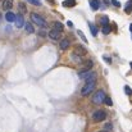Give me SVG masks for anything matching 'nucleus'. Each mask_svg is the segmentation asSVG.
Here are the masks:
<instances>
[{
  "label": "nucleus",
  "instance_id": "31",
  "mask_svg": "<svg viewBox=\"0 0 132 132\" xmlns=\"http://www.w3.org/2000/svg\"><path fill=\"white\" fill-rule=\"evenodd\" d=\"M130 65H131V68H132V62H131V64H130Z\"/></svg>",
  "mask_w": 132,
  "mask_h": 132
},
{
  "label": "nucleus",
  "instance_id": "3",
  "mask_svg": "<svg viewBox=\"0 0 132 132\" xmlns=\"http://www.w3.org/2000/svg\"><path fill=\"white\" fill-rule=\"evenodd\" d=\"M104 99H105V92H104L103 90H99V91H96V94L94 95L92 103H94V104H101V103H104Z\"/></svg>",
  "mask_w": 132,
  "mask_h": 132
},
{
  "label": "nucleus",
  "instance_id": "1",
  "mask_svg": "<svg viewBox=\"0 0 132 132\" xmlns=\"http://www.w3.org/2000/svg\"><path fill=\"white\" fill-rule=\"evenodd\" d=\"M95 86H96V78H90V80H87L86 84H85V86L81 90V95H82V96L90 95V94L94 91Z\"/></svg>",
  "mask_w": 132,
  "mask_h": 132
},
{
  "label": "nucleus",
  "instance_id": "32",
  "mask_svg": "<svg viewBox=\"0 0 132 132\" xmlns=\"http://www.w3.org/2000/svg\"><path fill=\"white\" fill-rule=\"evenodd\" d=\"M0 21H1V14H0Z\"/></svg>",
  "mask_w": 132,
  "mask_h": 132
},
{
  "label": "nucleus",
  "instance_id": "17",
  "mask_svg": "<svg viewBox=\"0 0 132 132\" xmlns=\"http://www.w3.org/2000/svg\"><path fill=\"white\" fill-rule=\"evenodd\" d=\"M91 67H92V60H86L84 63V69L82 71H90Z\"/></svg>",
  "mask_w": 132,
  "mask_h": 132
},
{
  "label": "nucleus",
  "instance_id": "11",
  "mask_svg": "<svg viewBox=\"0 0 132 132\" xmlns=\"http://www.w3.org/2000/svg\"><path fill=\"white\" fill-rule=\"evenodd\" d=\"M53 28L55 31H58V32H62L64 30V27H63V24L60 22H53Z\"/></svg>",
  "mask_w": 132,
  "mask_h": 132
},
{
  "label": "nucleus",
  "instance_id": "10",
  "mask_svg": "<svg viewBox=\"0 0 132 132\" xmlns=\"http://www.w3.org/2000/svg\"><path fill=\"white\" fill-rule=\"evenodd\" d=\"M59 46H60L62 50H67V49L69 47V40H68V39H63V40H60Z\"/></svg>",
  "mask_w": 132,
  "mask_h": 132
},
{
  "label": "nucleus",
  "instance_id": "13",
  "mask_svg": "<svg viewBox=\"0 0 132 132\" xmlns=\"http://www.w3.org/2000/svg\"><path fill=\"white\" fill-rule=\"evenodd\" d=\"M125 12H126L127 14H130L132 12V0H128L127 4L125 5Z\"/></svg>",
  "mask_w": 132,
  "mask_h": 132
},
{
  "label": "nucleus",
  "instance_id": "30",
  "mask_svg": "<svg viewBox=\"0 0 132 132\" xmlns=\"http://www.w3.org/2000/svg\"><path fill=\"white\" fill-rule=\"evenodd\" d=\"M130 30H131V32H132V23L130 24Z\"/></svg>",
  "mask_w": 132,
  "mask_h": 132
},
{
  "label": "nucleus",
  "instance_id": "7",
  "mask_svg": "<svg viewBox=\"0 0 132 132\" xmlns=\"http://www.w3.org/2000/svg\"><path fill=\"white\" fill-rule=\"evenodd\" d=\"M49 37H50L51 40L58 41V40H60V32H58V31H55V30H51V31L49 32Z\"/></svg>",
  "mask_w": 132,
  "mask_h": 132
},
{
  "label": "nucleus",
  "instance_id": "20",
  "mask_svg": "<svg viewBox=\"0 0 132 132\" xmlns=\"http://www.w3.org/2000/svg\"><path fill=\"white\" fill-rule=\"evenodd\" d=\"M18 8H19V12H21L22 14H24V13L27 12V9H26V5H24L23 3H19V5H18Z\"/></svg>",
  "mask_w": 132,
  "mask_h": 132
},
{
  "label": "nucleus",
  "instance_id": "28",
  "mask_svg": "<svg viewBox=\"0 0 132 132\" xmlns=\"http://www.w3.org/2000/svg\"><path fill=\"white\" fill-rule=\"evenodd\" d=\"M104 59H105V62H106V63H112V59H110V58H108V56H104Z\"/></svg>",
  "mask_w": 132,
  "mask_h": 132
},
{
  "label": "nucleus",
  "instance_id": "25",
  "mask_svg": "<svg viewBox=\"0 0 132 132\" xmlns=\"http://www.w3.org/2000/svg\"><path fill=\"white\" fill-rule=\"evenodd\" d=\"M77 34H78V36H81V39H82V40H84L85 43H87V39H86V36H85V35L82 34V31H78Z\"/></svg>",
  "mask_w": 132,
  "mask_h": 132
},
{
  "label": "nucleus",
  "instance_id": "27",
  "mask_svg": "<svg viewBox=\"0 0 132 132\" xmlns=\"http://www.w3.org/2000/svg\"><path fill=\"white\" fill-rule=\"evenodd\" d=\"M125 91H126V94H127V95H131L132 94V90H131L130 86H125Z\"/></svg>",
  "mask_w": 132,
  "mask_h": 132
},
{
  "label": "nucleus",
  "instance_id": "33",
  "mask_svg": "<svg viewBox=\"0 0 132 132\" xmlns=\"http://www.w3.org/2000/svg\"><path fill=\"white\" fill-rule=\"evenodd\" d=\"M100 132H106V131H100Z\"/></svg>",
  "mask_w": 132,
  "mask_h": 132
},
{
  "label": "nucleus",
  "instance_id": "21",
  "mask_svg": "<svg viewBox=\"0 0 132 132\" xmlns=\"http://www.w3.org/2000/svg\"><path fill=\"white\" fill-rule=\"evenodd\" d=\"M101 31H103V34H104V35H108V34L110 32V26H109V24L103 26V30H101Z\"/></svg>",
  "mask_w": 132,
  "mask_h": 132
},
{
  "label": "nucleus",
  "instance_id": "9",
  "mask_svg": "<svg viewBox=\"0 0 132 132\" xmlns=\"http://www.w3.org/2000/svg\"><path fill=\"white\" fill-rule=\"evenodd\" d=\"M12 6H13V0H4L3 1V9H5L6 12L9 9H12Z\"/></svg>",
  "mask_w": 132,
  "mask_h": 132
},
{
  "label": "nucleus",
  "instance_id": "4",
  "mask_svg": "<svg viewBox=\"0 0 132 132\" xmlns=\"http://www.w3.org/2000/svg\"><path fill=\"white\" fill-rule=\"evenodd\" d=\"M106 118V113L104 112V110H96V112H94V114H92V121L94 122H101V121H104Z\"/></svg>",
  "mask_w": 132,
  "mask_h": 132
},
{
  "label": "nucleus",
  "instance_id": "26",
  "mask_svg": "<svg viewBox=\"0 0 132 132\" xmlns=\"http://www.w3.org/2000/svg\"><path fill=\"white\" fill-rule=\"evenodd\" d=\"M110 3H112L114 6H117V8H119V6H121V3H119V1H117V0H110Z\"/></svg>",
  "mask_w": 132,
  "mask_h": 132
},
{
  "label": "nucleus",
  "instance_id": "8",
  "mask_svg": "<svg viewBox=\"0 0 132 132\" xmlns=\"http://www.w3.org/2000/svg\"><path fill=\"white\" fill-rule=\"evenodd\" d=\"M86 53H87V50L84 46H76V50H75V54L76 55L82 56V55H86Z\"/></svg>",
  "mask_w": 132,
  "mask_h": 132
},
{
  "label": "nucleus",
  "instance_id": "19",
  "mask_svg": "<svg viewBox=\"0 0 132 132\" xmlns=\"http://www.w3.org/2000/svg\"><path fill=\"white\" fill-rule=\"evenodd\" d=\"M63 5L64 6H75L76 5V0H65V1H63Z\"/></svg>",
  "mask_w": 132,
  "mask_h": 132
},
{
  "label": "nucleus",
  "instance_id": "2",
  "mask_svg": "<svg viewBox=\"0 0 132 132\" xmlns=\"http://www.w3.org/2000/svg\"><path fill=\"white\" fill-rule=\"evenodd\" d=\"M31 19H32L34 23H36V24L40 26V27H47V24H46V22L43 19V17L39 15L37 13H31Z\"/></svg>",
  "mask_w": 132,
  "mask_h": 132
},
{
  "label": "nucleus",
  "instance_id": "24",
  "mask_svg": "<svg viewBox=\"0 0 132 132\" xmlns=\"http://www.w3.org/2000/svg\"><path fill=\"white\" fill-rule=\"evenodd\" d=\"M104 103H105L108 106H112V105H113V101H112V99H110V97H106V96H105V99H104Z\"/></svg>",
  "mask_w": 132,
  "mask_h": 132
},
{
  "label": "nucleus",
  "instance_id": "29",
  "mask_svg": "<svg viewBox=\"0 0 132 132\" xmlns=\"http://www.w3.org/2000/svg\"><path fill=\"white\" fill-rule=\"evenodd\" d=\"M105 130H112V125H110V123L105 125Z\"/></svg>",
  "mask_w": 132,
  "mask_h": 132
},
{
  "label": "nucleus",
  "instance_id": "16",
  "mask_svg": "<svg viewBox=\"0 0 132 132\" xmlns=\"http://www.w3.org/2000/svg\"><path fill=\"white\" fill-rule=\"evenodd\" d=\"M24 28H26V32H27V34H34V31H35V30H34V26H32L31 23H26V24H24Z\"/></svg>",
  "mask_w": 132,
  "mask_h": 132
},
{
  "label": "nucleus",
  "instance_id": "6",
  "mask_svg": "<svg viewBox=\"0 0 132 132\" xmlns=\"http://www.w3.org/2000/svg\"><path fill=\"white\" fill-rule=\"evenodd\" d=\"M14 23H15V26H17L18 28H21V27L24 24L23 15H22V14H19V15H15V21H14Z\"/></svg>",
  "mask_w": 132,
  "mask_h": 132
},
{
  "label": "nucleus",
  "instance_id": "18",
  "mask_svg": "<svg viewBox=\"0 0 132 132\" xmlns=\"http://www.w3.org/2000/svg\"><path fill=\"white\" fill-rule=\"evenodd\" d=\"M100 23H101V26H106V24H109V18H108L106 15H103V17L100 18Z\"/></svg>",
  "mask_w": 132,
  "mask_h": 132
},
{
  "label": "nucleus",
  "instance_id": "14",
  "mask_svg": "<svg viewBox=\"0 0 132 132\" xmlns=\"http://www.w3.org/2000/svg\"><path fill=\"white\" fill-rule=\"evenodd\" d=\"M88 26H90V30H91L92 36H97V27L94 23H90V22H88Z\"/></svg>",
  "mask_w": 132,
  "mask_h": 132
},
{
  "label": "nucleus",
  "instance_id": "5",
  "mask_svg": "<svg viewBox=\"0 0 132 132\" xmlns=\"http://www.w3.org/2000/svg\"><path fill=\"white\" fill-rule=\"evenodd\" d=\"M80 78L87 81L90 78H96V75H95L92 71H81V72H80Z\"/></svg>",
  "mask_w": 132,
  "mask_h": 132
},
{
  "label": "nucleus",
  "instance_id": "15",
  "mask_svg": "<svg viewBox=\"0 0 132 132\" xmlns=\"http://www.w3.org/2000/svg\"><path fill=\"white\" fill-rule=\"evenodd\" d=\"M90 5H91V8H92L94 10H97V9H99V6H100L99 0H91V1H90Z\"/></svg>",
  "mask_w": 132,
  "mask_h": 132
},
{
  "label": "nucleus",
  "instance_id": "12",
  "mask_svg": "<svg viewBox=\"0 0 132 132\" xmlns=\"http://www.w3.org/2000/svg\"><path fill=\"white\" fill-rule=\"evenodd\" d=\"M5 19H6L8 22H14V21H15V14L12 13V12H6V14H5Z\"/></svg>",
  "mask_w": 132,
  "mask_h": 132
},
{
  "label": "nucleus",
  "instance_id": "23",
  "mask_svg": "<svg viewBox=\"0 0 132 132\" xmlns=\"http://www.w3.org/2000/svg\"><path fill=\"white\" fill-rule=\"evenodd\" d=\"M72 59H73L76 63H82V59H81V56H77L76 54H73V55H72Z\"/></svg>",
  "mask_w": 132,
  "mask_h": 132
},
{
  "label": "nucleus",
  "instance_id": "22",
  "mask_svg": "<svg viewBox=\"0 0 132 132\" xmlns=\"http://www.w3.org/2000/svg\"><path fill=\"white\" fill-rule=\"evenodd\" d=\"M26 1H28L30 4L36 5V6H40V5H41V1H40V0H26Z\"/></svg>",
  "mask_w": 132,
  "mask_h": 132
},
{
  "label": "nucleus",
  "instance_id": "34",
  "mask_svg": "<svg viewBox=\"0 0 132 132\" xmlns=\"http://www.w3.org/2000/svg\"><path fill=\"white\" fill-rule=\"evenodd\" d=\"M51 1H53V0H51Z\"/></svg>",
  "mask_w": 132,
  "mask_h": 132
}]
</instances>
